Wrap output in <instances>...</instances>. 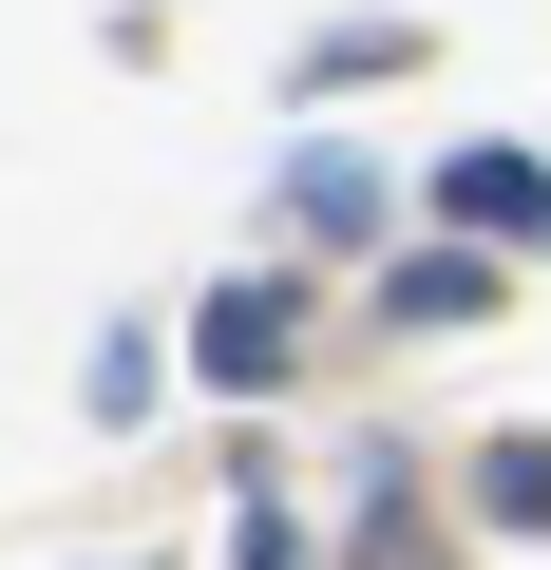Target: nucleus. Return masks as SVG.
<instances>
[{"instance_id":"obj_5","label":"nucleus","mask_w":551,"mask_h":570,"mask_svg":"<svg viewBox=\"0 0 551 570\" xmlns=\"http://www.w3.org/2000/svg\"><path fill=\"white\" fill-rule=\"evenodd\" d=\"M343 570H456V551H437V532H419V494H381V513H362V551H343Z\"/></svg>"},{"instance_id":"obj_1","label":"nucleus","mask_w":551,"mask_h":570,"mask_svg":"<svg viewBox=\"0 0 551 570\" xmlns=\"http://www.w3.org/2000/svg\"><path fill=\"white\" fill-rule=\"evenodd\" d=\"M286 362H305V305H286V285H228V305L190 324V381H209V400H266Z\"/></svg>"},{"instance_id":"obj_2","label":"nucleus","mask_w":551,"mask_h":570,"mask_svg":"<svg viewBox=\"0 0 551 570\" xmlns=\"http://www.w3.org/2000/svg\"><path fill=\"white\" fill-rule=\"evenodd\" d=\"M437 209H456L475 247H551V171H532V153H456V171H437Z\"/></svg>"},{"instance_id":"obj_4","label":"nucleus","mask_w":551,"mask_h":570,"mask_svg":"<svg viewBox=\"0 0 551 570\" xmlns=\"http://www.w3.org/2000/svg\"><path fill=\"white\" fill-rule=\"evenodd\" d=\"M381 305H400V324H475V305H494V266H475V247H419Z\"/></svg>"},{"instance_id":"obj_3","label":"nucleus","mask_w":551,"mask_h":570,"mask_svg":"<svg viewBox=\"0 0 551 570\" xmlns=\"http://www.w3.org/2000/svg\"><path fill=\"white\" fill-rule=\"evenodd\" d=\"M475 513L494 532H551V438H475Z\"/></svg>"}]
</instances>
